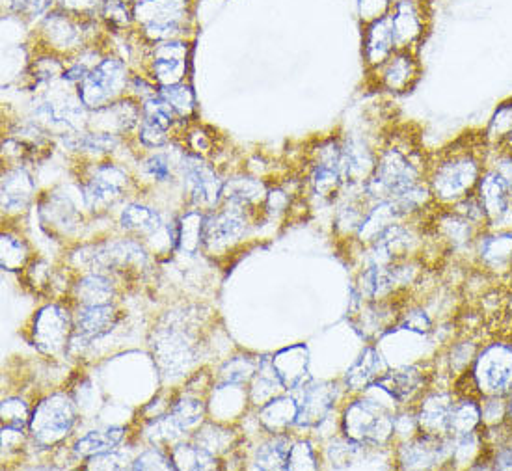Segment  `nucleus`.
<instances>
[{
    "mask_svg": "<svg viewBox=\"0 0 512 471\" xmlns=\"http://www.w3.org/2000/svg\"><path fill=\"white\" fill-rule=\"evenodd\" d=\"M73 334V321L60 306H47L34 319V345L45 354L66 349Z\"/></svg>",
    "mask_w": 512,
    "mask_h": 471,
    "instance_id": "dca6fc26",
    "label": "nucleus"
},
{
    "mask_svg": "<svg viewBox=\"0 0 512 471\" xmlns=\"http://www.w3.org/2000/svg\"><path fill=\"white\" fill-rule=\"evenodd\" d=\"M298 427H315L321 425L328 418L332 406H334V390L326 384H304L302 395L297 399Z\"/></svg>",
    "mask_w": 512,
    "mask_h": 471,
    "instance_id": "5701e85b",
    "label": "nucleus"
},
{
    "mask_svg": "<svg viewBox=\"0 0 512 471\" xmlns=\"http://www.w3.org/2000/svg\"><path fill=\"white\" fill-rule=\"evenodd\" d=\"M224 203V202H222ZM246 211L224 203V209L213 211L205 216V228H203V244L209 250H222L231 243L239 241L246 231Z\"/></svg>",
    "mask_w": 512,
    "mask_h": 471,
    "instance_id": "2eb2a0df",
    "label": "nucleus"
},
{
    "mask_svg": "<svg viewBox=\"0 0 512 471\" xmlns=\"http://www.w3.org/2000/svg\"><path fill=\"white\" fill-rule=\"evenodd\" d=\"M390 17L397 49L418 51L431 30V0H395Z\"/></svg>",
    "mask_w": 512,
    "mask_h": 471,
    "instance_id": "6e6552de",
    "label": "nucleus"
},
{
    "mask_svg": "<svg viewBox=\"0 0 512 471\" xmlns=\"http://www.w3.org/2000/svg\"><path fill=\"white\" fill-rule=\"evenodd\" d=\"M203 228L205 215L200 211H189L177 224L176 239L179 248L187 254H196L203 244Z\"/></svg>",
    "mask_w": 512,
    "mask_h": 471,
    "instance_id": "e433bc0d",
    "label": "nucleus"
},
{
    "mask_svg": "<svg viewBox=\"0 0 512 471\" xmlns=\"http://www.w3.org/2000/svg\"><path fill=\"white\" fill-rule=\"evenodd\" d=\"M151 347L157 364L166 375H179L196 360V347L189 334L179 326L159 328Z\"/></svg>",
    "mask_w": 512,
    "mask_h": 471,
    "instance_id": "ddd939ff",
    "label": "nucleus"
},
{
    "mask_svg": "<svg viewBox=\"0 0 512 471\" xmlns=\"http://www.w3.org/2000/svg\"><path fill=\"white\" fill-rule=\"evenodd\" d=\"M483 427L481 419V399L477 397H459L449 414V436L459 438L470 432L479 431Z\"/></svg>",
    "mask_w": 512,
    "mask_h": 471,
    "instance_id": "cd10ccee",
    "label": "nucleus"
},
{
    "mask_svg": "<svg viewBox=\"0 0 512 471\" xmlns=\"http://www.w3.org/2000/svg\"><path fill=\"white\" fill-rule=\"evenodd\" d=\"M297 399L274 397V401L263 404L261 421L272 434H283L297 423Z\"/></svg>",
    "mask_w": 512,
    "mask_h": 471,
    "instance_id": "7c9ffc66",
    "label": "nucleus"
},
{
    "mask_svg": "<svg viewBox=\"0 0 512 471\" xmlns=\"http://www.w3.org/2000/svg\"><path fill=\"white\" fill-rule=\"evenodd\" d=\"M133 14L149 43L183 40L189 30L192 0H136Z\"/></svg>",
    "mask_w": 512,
    "mask_h": 471,
    "instance_id": "7ed1b4c3",
    "label": "nucleus"
},
{
    "mask_svg": "<svg viewBox=\"0 0 512 471\" xmlns=\"http://www.w3.org/2000/svg\"><path fill=\"white\" fill-rule=\"evenodd\" d=\"M95 19H82L77 15L66 14L58 8L51 10L41 21L40 34L49 51L71 53L82 51V43Z\"/></svg>",
    "mask_w": 512,
    "mask_h": 471,
    "instance_id": "9b49d317",
    "label": "nucleus"
},
{
    "mask_svg": "<svg viewBox=\"0 0 512 471\" xmlns=\"http://www.w3.org/2000/svg\"><path fill=\"white\" fill-rule=\"evenodd\" d=\"M168 133L170 131L146 118H142V123L138 125V140L146 148H162L168 142Z\"/></svg>",
    "mask_w": 512,
    "mask_h": 471,
    "instance_id": "6e6d98bb",
    "label": "nucleus"
},
{
    "mask_svg": "<svg viewBox=\"0 0 512 471\" xmlns=\"http://www.w3.org/2000/svg\"><path fill=\"white\" fill-rule=\"evenodd\" d=\"M378 86L393 95L408 94L421 79L418 51L397 49L390 58L378 66Z\"/></svg>",
    "mask_w": 512,
    "mask_h": 471,
    "instance_id": "4468645a",
    "label": "nucleus"
},
{
    "mask_svg": "<svg viewBox=\"0 0 512 471\" xmlns=\"http://www.w3.org/2000/svg\"><path fill=\"white\" fill-rule=\"evenodd\" d=\"M118 323V313L114 306H82L73 319V337L90 343L97 337L107 336Z\"/></svg>",
    "mask_w": 512,
    "mask_h": 471,
    "instance_id": "b1692460",
    "label": "nucleus"
},
{
    "mask_svg": "<svg viewBox=\"0 0 512 471\" xmlns=\"http://www.w3.org/2000/svg\"><path fill=\"white\" fill-rule=\"evenodd\" d=\"M488 166L501 177L512 196V151L507 148L490 149Z\"/></svg>",
    "mask_w": 512,
    "mask_h": 471,
    "instance_id": "864d4df0",
    "label": "nucleus"
},
{
    "mask_svg": "<svg viewBox=\"0 0 512 471\" xmlns=\"http://www.w3.org/2000/svg\"><path fill=\"white\" fill-rule=\"evenodd\" d=\"M451 209H453L455 213H459L460 216L468 218V220L479 229H486V226H488L485 209H483V205L479 202V198L475 196V192L470 194V196H466V198H462V200L455 203V205H451Z\"/></svg>",
    "mask_w": 512,
    "mask_h": 471,
    "instance_id": "603ef678",
    "label": "nucleus"
},
{
    "mask_svg": "<svg viewBox=\"0 0 512 471\" xmlns=\"http://www.w3.org/2000/svg\"><path fill=\"white\" fill-rule=\"evenodd\" d=\"M34 181L23 166L8 168L2 174V209L17 213L27 207L34 196Z\"/></svg>",
    "mask_w": 512,
    "mask_h": 471,
    "instance_id": "393cba45",
    "label": "nucleus"
},
{
    "mask_svg": "<svg viewBox=\"0 0 512 471\" xmlns=\"http://www.w3.org/2000/svg\"><path fill=\"white\" fill-rule=\"evenodd\" d=\"M41 220L45 226H51L54 231L69 233L79 226L81 215L77 213L75 205L64 196H49L47 205L41 207Z\"/></svg>",
    "mask_w": 512,
    "mask_h": 471,
    "instance_id": "c756f323",
    "label": "nucleus"
},
{
    "mask_svg": "<svg viewBox=\"0 0 512 471\" xmlns=\"http://www.w3.org/2000/svg\"><path fill=\"white\" fill-rule=\"evenodd\" d=\"M362 41H364V60L367 68L377 69L378 66H382L391 54L397 51L390 15L364 25Z\"/></svg>",
    "mask_w": 512,
    "mask_h": 471,
    "instance_id": "4be33fe9",
    "label": "nucleus"
},
{
    "mask_svg": "<svg viewBox=\"0 0 512 471\" xmlns=\"http://www.w3.org/2000/svg\"><path fill=\"white\" fill-rule=\"evenodd\" d=\"M120 224H122L125 231L140 233V235H151V233L161 229L162 220L161 215L148 205L129 203L120 215Z\"/></svg>",
    "mask_w": 512,
    "mask_h": 471,
    "instance_id": "72a5a7b5",
    "label": "nucleus"
},
{
    "mask_svg": "<svg viewBox=\"0 0 512 471\" xmlns=\"http://www.w3.org/2000/svg\"><path fill=\"white\" fill-rule=\"evenodd\" d=\"M272 362H274L278 375L282 378L283 388L298 390L304 384H308L306 382L308 354L304 347L282 350L276 358H272Z\"/></svg>",
    "mask_w": 512,
    "mask_h": 471,
    "instance_id": "bb28decb",
    "label": "nucleus"
},
{
    "mask_svg": "<svg viewBox=\"0 0 512 471\" xmlns=\"http://www.w3.org/2000/svg\"><path fill=\"white\" fill-rule=\"evenodd\" d=\"M267 196H269V190L265 189L263 181H259L256 177L235 175L228 181H224L222 202L237 205L244 211L254 205H265Z\"/></svg>",
    "mask_w": 512,
    "mask_h": 471,
    "instance_id": "a878e982",
    "label": "nucleus"
},
{
    "mask_svg": "<svg viewBox=\"0 0 512 471\" xmlns=\"http://www.w3.org/2000/svg\"><path fill=\"white\" fill-rule=\"evenodd\" d=\"M99 17L105 21L107 27L116 28V30H125L135 25L133 4L127 0H105Z\"/></svg>",
    "mask_w": 512,
    "mask_h": 471,
    "instance_id": "ea45409f",
    "label": "nucleus"
},
{
    "mask_svg": "<svg viewBox=\"0 0 512 471\" xmlns=\"http://www.w3.org/2000/svg\"><path fill=\"white\" fill-rule=\"evenodd\" d=\"M125 436V429L123 427H108L105 431H92L88 432L84 438H81L73 451L77 457L90 458L94 455H101V453H107L116 449V445H120V442Z\"/></svg>",
    "mask_w": 512,
    "mask_h": 471,
    "instance_id": "473e14b6",
    "label": "nucleus"
},
{
    "mask_svg": "<svg viewBox=\"0 0 512 471\" xmlns=\"http://www.w3.org/2000/svg\"><path fill=\"white\" fill-rule=\"evenodd\" d=\"M397 326L403 328V330L416 332V334H429V332H432L431 317L427 315V311L421 310V308H412V310L405 311L399 317Z\"/></svg>",
    "mask_w": 512,
    "mask_h": 471,
    "instance_id": "4d7b16f0",
    "label": "nucleus"
},
{
    "mask_svg": "<svg viewBox=\"0 0 512 471\" xmlns=\"http://www.w3.org/2000/svg\"><path fill=\"white\" fill-rule=\"evenodd\" d=\"M384 375L382 356L373 347L365 349L362 356L356 360L345 377L347 388L352 391H364L375 386L378 378Z\"/></svg>",
    "mask_w": 512,
    "mask_h": 471,
    "instance_id": "c85d7f7f",
    "label": "nucleus"
},
{
    "mask_svg": "<svg viewBox=\"0 0 512 471\" xmlns=\"http://www.w3.org/2000/svg\"><path fill=\"white\" fill-rule=\"evenodd\" d=\"M144 168L155 181H168L172 177V170H170V161L164 153H155L148 157V161L144 162Z\"/></svg>",
    "mask_w": 512,
    "mask_h": 471,
    "instance_id": "bf43d9fd",
    "label": "nucleus"
},
{
    "mask_svg": "<svg viewBox=\"0 0 512 471\" xmlns=\"http://www.w3.org/2000/svg\"><path fill=\"white\" fill-rule=\"evenodd\" d=\"M317 458L310 442H297L291 447L285 470H317Z\"/></svg>",
    "mask_w": 512,
    "mask_h": 471,
    "instance_id": "8fccbe9b",
    "label": "nucleus"
},
{
    "mask_svg": "<svg viewBox=\"0 0 512 471\" xmlns=\"http://www.w3.org/2000/svg\"><path fill=\"white\" fill-rule=\"evenodd\" d=\"M75 423V408L66 395H51L32 412L28 429L41 445H53L68 436Z\"/></svg>",
    "mask_w": 512,
    "mask_h": 471,
    "instance_id": "0eeeda50",
    "label": "nucleus"
},
{
    "mask_svg": "<svg viewBox=\"0 0 512 471\" xmlns=\"http://www.w3.org/2000/svg\"><path fill=\"white\" fill-rule=\"evenodd\" d=\"M129 82L131 75L125 62L116 56H107L77 86V97L86 110H99L118 101L129 88Z\"/></svg>",
    "mask_w": 512,
    "mask_h": 471,
    "instance_id": "423d86ee",
    "label": "nucleus"
},
{
    "mask_svg": "<svg viewBox=\"0 0 512 471\" xmlns=\"http://www.w3.org/2000/svg\"><path fill=\"white\" fill-rule=\"evenodd\" d=\"M378 151L362 138H343V177L345 187H364L377 164Z\"/></svg>",
    "mask_w": 512,
    "mask_h": 471,
    "instance_id": "6ab92c4d",
    "label": "nucleus"
},
{
    "mask_svg": "<svg viewBox=\"0 0 512 471\" xmlns=\"http://www.w3.org/2000/svg\"><path fill=\"white\" fill-rule=\"evenodd\" d=\"M131 470H176V464L172 455H164L159 447H151L136 458Z\"/></svg>",
    "mask_w": 512,
    "mask_h": 471,
    "instance_id": "3c124183",
    "label": "nucleus"
},
{
    "mask_svg": "<svg viewBox=\"0 0 512 471\" xmlns=\"http://www.w3.org/2000/svg\"><path fill=\"white\" fill-rule=\"evenodd\" d=\"M30 412L25 401L8 399L2 403V427L4 431L23 432L30 425Z\"/></svg>",
    "mask_w": 512,
    "mask_h": 471,
    "instance_id": "79ce46f5",
    "label": "nucleus"
},
{
    "mask_svg": "<svg viewBox=\"0 0 512 471\" xmlns=\"http://www.w3.org/2000/svg\"><path fill=\"white\" fill-rule=\"evenodd\" d=\"M455 399V391H425L416 406L419 431L431 436H449V414Z\"/></svg>",
    "mask_w": 512,
    "mask_h": 471,
    "instance_id": "a211bd4d",
    "label": "nucleus"
},
{
    "mask_svg": "<svg viewBox=\"0 0 512 471\" xmlns=\"http://www.w3.org/2000/svg\"><path fill=\"white\" fill-rule=\"evenodd\" d=\"M341 432L358 444L384 447L393 442V414L373 399L352 401L343 412Z\"/></svg>",
    "mask_w": 512,
    "mask_h": 471,
    "instance_id": "20e7f679",
    "label": "nucleus"
},
{
    "mask_svg": "<svg viewBox=\"0 0 512 471\" xmlns=\"http://www.w3.org/2000/svg\"><path fill=\"white\" fill-rule=\"evenodd\" d=\"M293 444L285 434H274L267 444L261 445L256 453V468L259 470H285L287 458Z\"/></svg>",
    "mask_w": 512,
    "mask_h": 471,
    "instance_id": "c9c22d12",
    "label": "nucleus"
},
{
    "mask_svg": "<svg viewBox=\"0 0 512 471\" xmlns=\"http://www.w3.org/2000/svg\"><path fill=\"white\" fill-rule=\"evenodd\" d=\"M75 295L81 306H103L110 304V298L114 297V285L105 274L92 272L77 283Z\"/></svg>",
    "mask_w": 512,
    "mask_h": 471,
    "instance_id": "f704fd0d",
    "label": "nucleus"
},
{
    "mask_svg": "<svg viewBox=\"0 0 512 471\" xmlns=\"http://www.w3.org/2000/svg\"><path fill=\"white\" fill-rule=\"evenodd\" d=\"M512 136V97L499 103L486 123L483 138L488 149L505 148Z\"/></svg>",
    "mask_w": 512,
    "mask_h": 471,
    "instance_id": "2f4dec72",
    "label": "nucleus"
},
{
    "mask_svg": "<svg viewBox=\"0 0 512 471\" xmlns=\"http://www.w3.org/2000/svg\"><path fill=\"white\" fill-rule=\"evenodd\" d=\"M505 148L511 149V151H512V136H511V138H509V142H507V144H505Z\"/></svg>",
    "mask_w": 512,
    "mask_h": 471,
    "instance_id": "680f3d73",
    "label": "nucleus"
},
{
    "mask_svg": "<svg viewBox=\"0 0 512 471\" xmlns=\"http://www.w3.org/2000/svg\"><path fill=\"white\" fill-rule=\"evenodd\" d=\"M203 412H205V408H203L202 401L192 399V397H183L170 408V416L183 431L196 427L202 421Z\"/></svg>",
    "mask_w": 512,
    "mask_h": 471,
    "instance_id": "a19ab883",
    "label": "nucleus"
},
{
    "mask_svg": "<svg viewBox=\"0 0 512 471\" xmlns=\"http://www.w3.org/2000/svg\"><path fill=\"white\" fill-rule=\"evenodd\" d=\"M146 252L140 244L133 241H112V243L95 246L90 254V265L94 272H110V270H123L131 265H144Z\"/></svg>",
    "mask_w": 512,
    "mask_h": 471,
    "instance_id": "412c9836",
    "label": "nucleus"
},
{
    "mask_svg": "<svg viewBox=\"0 0 512 471\" xmlns=\"http://www.w3.org/2000/svg\"><path fill=\"white\" fill-rule=\"evenodd\" d=\"M479 265L492 274H509L512 270V231L483 229L473 244Z\"/></svg>",
    "mask_w": 512,
    "mask_h": 471,
    "instance_id": "f3484780",
    "label": "nucleus"
},
{
    "mask_svg": "<svg viewBox=\"0 0 512 471\" xmlns=\"http://www.w3.org/2000/svg\"><path fill=\"white\" fill-rule=\"evenodd\" d=\"M257 367L259 364L250 358H235L220 371L222 384H243L246 380L256 377Z\"/></svg>",
    "mask_w": 512,
    "mask_h": 471,
    "instance_id": "49530a36",
    "label": "nucleus"
},
{
    "mask_svg": "<svg viewBox=\"0 0 512 471\" xmlns=\"http://www.w3.org/2000/svg\"><path fill=\"white\" fill-rule=\"evenodd\" d=\"M507 408H509V423L512 425V391L511 395L507 397Z\"/></svg>",
    "mask_w": 512,
    "mask_h": 471,
    "instance_id": "052dcab7",
    "label": "nucleus"
},
{
    "mask_svg": "<svg viewBox=\"0 0 512 471\" xmlns=\"http://www.w3.org/2000/svg\"><path fill=\"white\" fill-rule=\"evenodd\" d=\"M488 153L483 133L468 135L445 148L436 161L429 162L427 185L440 207H451L477 189L488 166Z\"/></svg>",
    "mask_w": 512,
    "mask_h": 471,
    "instance_id": "f257e3e1",
    "label": "nucleus"
},
{
    "mask_svg": "<svg viewBox=\"0 0 512 471\" xmlns=\"http://www.w3.org/2000/svg\"><path fill=\"white\" fill-rule=\"evenodd\" d=\"M481 397H509L512 391V341H492L481 347L472 367Z\"/></svg>",
    "mask_w": 512,
    "mask_h": 471,
    "instance_id": "39448f33",
    "label": "nucleus"
},
{
    "mask_svg": "<svg viewBox=\"0 0 512 471\" xmlns=\"http://www.w3.org/2000/svg\"><path fill=\"white\" fill-rule=\"evenodd\" d=\"M125 457L118 455L116 449L101 453V455H94L88 458V464L84 466L86 470H123L125 468Z\"/></svg>",
    "mask_w": 512,
    "mask_h": 471,
    "instance_id": "13d9d810",
    "label": "nucleus"
},
{
    "mask_svg": "<svg viewBox=\"0 0 512 471\" xmlns=\"http://www.w3.org/2000/svg\"><path fill=\"white\" fill-rule=\"evenodd\" d=\"M395 0H356V12L362 25H369L390 15Z\"/></svg>",
    "mask_w": 512,
    "mask_h": 471,
    "instance_id": "09e8293b",
    "label": "nucleus"
},
{
    "mask_svg": "<svg viewBox=\"0 0 512 471\" xmlns=\"http://www.w3.org/2000/svg\"><path fill=\"white\" fill-rule=\"evenodd\" d=\"M375 386L384 393H388L393 401L408 404L416 397L421 399V395L427 391L429 375L423 373L419 367H405V369L384 373L375 382Z\"/></svg>",
    "mask_w": 512,
    "mask_h": 471,
    "instance_id": "aec40b11",
    "label": "nucleus"
},
{
    "mask_svg": "<svg viewBox=\"0 0 512 471\" xmlns=\"http://www.w3.org/2000/svg\"><path fill=\"white\" fill-rule=\"evenodd\" d=\"M151 45L149 73L155 84L161 88L185 82L190 66V43L170 40Z\"/></svg>",
    "mask_w": 512,
    "mask_h": 471,
    "instance_id": "f8f14e48",
    "label": "nucleus"
},
{
    "mask_svg": "<svg viewBox=\"0 0 512 471\" xmlns=\"http://www.w3.org/2000/svg\"><path fill=\"white\" fill-rule=\"evenodd\" d=\"M103 2L105 0H56V8L82 19H95V15L101 14Z\"/></svg>",
    "mask_w": 512,
    "mask_h": 471,
    "instance_id": "5fc2aeb1",
    "label": "nucleus"
},
{
    "mask_svg": "<svg viewBox=\"0 0 512 471\" xmlns=\"http://www.w3.org/2000/svg\"><path fill=\"white\" fill-rule=\"evenodd\" d=\"M429 162L419 157L418 149L390 144L378 151L377 164L365 181L364 194L371 203L391 202L401 192L427 181Z\"/></svg>",
    "mask_w": 512,
    "mask_h": 471,
    "instance_id": "f03ea898",
    "label": "nucleus"
},
{
    "mask_svg": "<svg viewBox=\"0 0 512 471\" xmlns=\"http://www.w3.org/2000/svg\"><path fill=\"white\" fill-rule=\"evenodd\" d=\"M172 460L176 470H215L216 458L213 453L200 445H176L172 449Z\"/></svg>",
    "mask_w": 512,
    "mask_h": 471,
    "instance_id": "4c0bfd02",
    "label": "nucleus"
},
{
    "mask_svg": "<svg viewBox=\"0 0 512 471\" xmlns=\"http://www.w3.org/2000/svg\"><path fill=\"white\" fill-rule=\"evenodd\" d=\"M181 174L190 203L198 209H215L222 202L224 181L218 177L215 168L196 153H187L181 161Z\"/></svg>",
    "mask_w": 512,
    "mask_h": 471,
    "instance_id": "9d476101",
    "label": "nucleus"
},
{
    "mask_svg": "<svg viewBox=\"0 0 512 471\" xmlns=\"http://www.w3.org/2000/svg\"><path fill=\"white\" fill-rule=\"evenodd\" d=\"M2 2L10 14L25 17L28 21L45 17L53 8H56V0H2Z\"/></svg>",
    "mask_w": 512,
    "mask_h": 471,
    "instance_id": "37998d69",
    "label": "nucleus"
},
{
    "mask_svg": "<svg viewBox=\"0 0 512 471\" xmlns=\"http://www.w3.org/2000/svg\"><path fill=\"white\" fill-rule=\"evenodd\" d=\"M66 71V64L56 56H41L32 64V77L38 84H49V82L62 81Z\"/></svg>",
    "mask_w": 512,
    "mask_h": 471,
    "instance_id": "c03bdc74",
    "label": "nucleus"
},
{
    "mask_svg": "<svg viewBox=\"0 0 512 471\" xmlns=\"http://www.w3.org/2000/svg\"><path fill=\"white\" fill-rule=\"evenodd\" d=\"M27 246L10 235H2V269L21 270L27 263Z\"/></svg>",
    "mask_w": 512,
    "mask_h": 471,
    "instance_id": "de8ad7c7",
    "label": "nucleus"
},
{
    "mask_svg": "<svg viewBox=\"0 0 512 471\" xmlns=\"http://www.w3.org/2000/svg\"><path fill=\"white\" fill-rule=\"evenodd\" d=\"M127 185L129 177L120 166L110 162L95 164L82 181V200L90 211L101 213L122 198Z\"/></svg>",
    "mask_w": 512,
    "mask_h": 471,
    "instance_id": "1a4fd4ad",
    "label": "nucleus"
},
{
    "mask_svg": "<svg viewBox=\"0 0 512 471\" xmlns=\"http://www.w3.org/2000/svg\"><path fill=\"white\" fill-rule=\"evenodd\" d=\"M483 427H499L509 421L507 397H481Z\"/></svg>",
    "mask_w": 512,
    "mask_h": 471,
    "instance_id": "a18cd8bd",
    "label": "nucleus"
},
{
    "mask_svg": "<svg viewBox=\"0 0 512 471\" xmlns=\"http://www.w3.org/2000/svg\"><path fill=\"white\" fill-rule=\"evenodd\" d=\"M159 95L170 107L174 108L179 120H189L194 116L196 97H194V92H192L189 84L179 82V84H172V86H161Z\"/></svg>",
    "mask_w": 512,
    "mask_h": 471,
    "instance_id": "58836bf2",
    "label": "nucleus"
}]
</instances>
